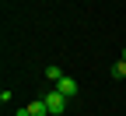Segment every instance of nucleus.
Here are the masks:
<instances>
[{"label": "nucleus", "instance_id": "nucleus-4", "mask_svg": "<svg viewBox=\"0 0 126 116\" xmlns=\"http://www.w3.org/2000/svg\"><path fill=\"white\" fill-rule=\"evenodd\" d=\"M60 77H63V70L56 67V63H49V67H46V81H53V85H56Z\"/></svg>", "mask_w": 126, "mask_h": 116}, {"label": "nucleus", "instance_id": "nucleus-3", "mask_svg": "<svg viewBox=\"0 0 126 116\" xmlns=\"http://www.w3.org/2000/svg\"><path fill=\"white\" fill-rule=\"evenodd\" d=\"M28 113H32V116H49V106H46V98H35V102H28Z\"/></svg>", "mask_w": 126, "mask_h": 116}, {"label": "nucleus", "instance_id": "nucleus-2", "mask_svg": "<svg viewBox=\"0 0 126 116\" xmlns=\"http://www.w3.org/2000/svg\"><path fill=\"white\" fill-rule=\"evenodd\" d=\"M77 88H81V85H77L74 77H67V74H63V77L56 81V92H63L67 98H74V95H77Z\"/></svg>", "mask_w": 126, "mask_h": 116}, {"label": "nucleus", "instance_id": "nucleus-7", "mask_svg": "<svg viewBox=\"0 0 126 116\" xmlns=\"http://www.w3.org/2000/svg\"><path fill=\"white\" fill-rule=\"evenodd\" d=\"M123 60H126V49H123Z\"/></svg>", "mask_w": 126, "mask_h": 116}, {"label": "nucleus", "instance_id": "nucleus-1", "mask_svg": "<svg viewBox=\"0 0 126 116\" xmlns=\"http://www.w3.org/2000/svg\"><path fill=\"white\" fill-rule=\"evenodd\" d=\"M42 98H46V106H49V116H63V109H67V95H63V92L53 88V92H46Z\"/></svg>", "mask_w": 126, "mask_h": 116}, {"label": "nucleus", "instance_id": "nucleus-5", "mask_svg": "<svg viewBox=\"0 0 126 116\" xmlns=\"http://www.w3.org/2000/svg\"><path fill=\"white\" fill-rule=\"evenodd\" d=\"M109 74H112L116 81H119V77H126V60H116V63H112V70H109Z\"/></svg>", "mask_w": 126, "mask_h": 116}, {"label": "nucleus", "instance_id": "nucleus-6", "mask_svg": "<svg viewBox=\"0 0 126 116\" xmlns=\"http://www.w3.org/2000/svg\"><path fill=\"white\" fill-rule=\"evenodd\" d=\"M14 116H32V113H28V106H25V109H18V113H14Z\"/></svg>", "mask_w": 126, "mask_h": 116}]
</instances>
